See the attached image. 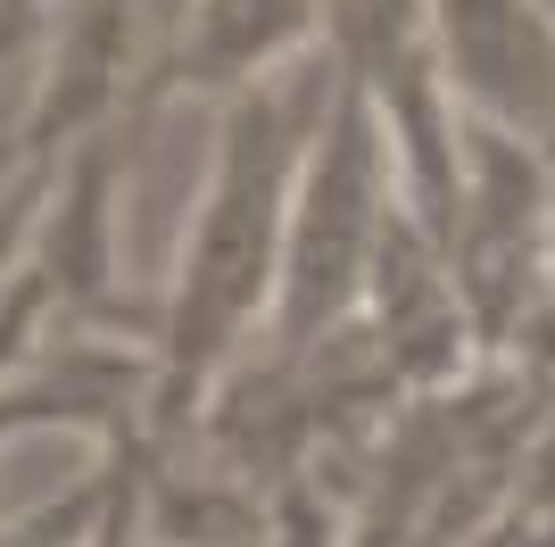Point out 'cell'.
I'll use <instances>...</instances> for the list:
<instances>
[{"label": "cell", "mask_w": 555, "mask_h": 547, "mask_svg": "<svg viewBox=\"0 0 555 547\" xmlns=\"http://www.w3.org/2000/svg\"><path fill=\"white\" fill-rule=\"evenodd\" d=\"M92 432V448L116 440H150V348L125 332H83V341H59L50 357H34L25 373L0 382V440L25 432Z\"/></svg>", "instance_id": "277c9868"}, {"label": "cell", "mask_w": 555, "mask_h": 547, "mask_svg": "<svg viewBox=\"0 0 555 547\" xmlns=\"http://www.w3.org/2000/svg\"><path fill=\"white\" fill-rule=\"evenodd\" d=\"M307 50H324V0H183L150 100H175V91L232 100L266 75L299 67Z\"/></svg>", "instance_id": "5b68a950"}, {"label": "cell", "mask_w": 555, "mask_h": 547, "mask_svg": "<svg viewBox=\"0 0 555 547\" xmlns=\"http://www.w3.org/2000/svg\"><path fill=\"white\" fill-rule=\"evenodd\" d=\"M332 100V50L315 67H282L232 91L216 125V166L191 207L175 282L158 291L150 323V448L199 432L224 373L266 341L282 291V241H291V191H299L307 141Z\"/></svg>", "instance_id": "6da1fadb"}, {"label": "cell", "mask_w": 555, "mask_h": 547, "mask_svg": "<svg viewBox=\"0 0 555 547\" xmlns=\"http://www.w3.org/2000/svg\"><path fill=\"white\" fill-rule=\"evenodd\" d=\"M406 175H398V141L373 109V91L357 75L332 67V100L324 125L307 141L299 191H291V241H282V291H274V323L266 348L299 357V348L332 341L340 323L365 316L373 291V257L390 232Z\"/></svg>", "instance_id": "7a4b0ae2"}, {"label": "cell", "mask_w": 555, "mask_h": 547, "mask_svg": "<svg viewBox=\"0 0 555 547\" xmlns=\"http://www.w3.org/2000/svg\"><path fill=\"white\" fill-rule=\"evenodd\" d=\"M456 109L506 133L555 141V0H431Z\"/></svg>", "instance_id": "3957f363"}]
</instances>
